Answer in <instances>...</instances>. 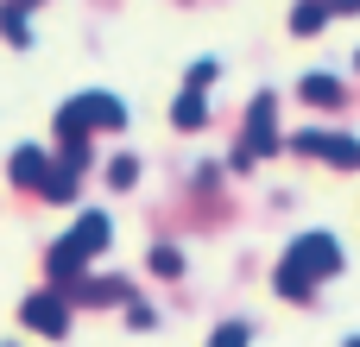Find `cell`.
<instances>
[{
    "mask_svg": "<svg viewBox=\"0 0 360 347\" xmlns=\"http://www.w3.org/2000/svg\"><path fill=\"white\" fill-rule=\"evenodd\" d=\"M329 272H342L335 234H304V240H291V253H285V266H278V297L304 303V297L316 291V278H329Z\"/></svg>",
    "mask_w": 360,
    "mask_h": 347,
    "instance_id": "1",
    "label": "cell"
},
{
    "mask_svg": "<svg viewBox=\"0 0 360 347\" xmlns=\"http://www.w3.org/2000/svg\"><path fill=\"white\" fill-rule=\"evenodd\" d=\"M70 114H76V126H82V133H89V126H120V120H127V107H120L114 95H101V89H95V95H76V101H70Z\"/></svg>",
    "mask_w": 360,
    "mask_h": 347,
    "instance_id": "2",
    "label": "cell"
},
{
    "mask_svg": "<svg viewBox=\"0 0 360 347\" xmlns=\"http://www.w3.org/2000/svg\"><path fill=\"white\" fill-rule=\"evenodd\" d=\"M25 329H38V335H70V310H63V297H25Z\"/></svg>",
    "mask_w": 360,
    "mask_h": 347,
    "instance_id": "3",
    "label": "cell"
},
{
    "mask_svg": "<svg viewBox=\"0 0 360 347\" xmlns=\"http://www.w3.org/2000/svg\"><path fill=\"white\" fill-rule=\"evenodd\" d=\"M70 240H76V253H82V259H95V253L114 240V228H108V215H95V209H89V215L76 221V234H70Z\"/></svg>",
    "mask_w": 360,
    "mask_h": 347,
    "instance_id": "4",
    "label": "cell"
},
{
    "mask_svg": "<svg viewBox=\"0 0 360 347\" xmlns=\"http://www.w3.org/2000/svg\"><path fill=\"white\" fill-rule=\"evenodd\" d=\"M13 183H32V190H38V183H44V152H32V145L13 152Z\"/></svg>",
    "mask_w": 360,
    "mask_h": 347,
    "instance_id": "5",
    "label": "cell"
},
{
    "mask_svg": "<svg viewBox=\"0 0 360 347\" xmlns=\"http://www.w3.org/2000/svg\"><path fill=\"white\" fill-rule=\"evenodd\" d=\"M304 101L335 107V101H342V82H335V76H304Z\"/></svg>",
    "mask_w": 360,
    "mask_h": 347,
    "instance_id": "6",
    "label": "cell"
},
{
    "mask_svg": "<svg viewBox=\"0 0 360 347\" xmlns=\"http://www.w3.org/2000/svg\"><path fill=\"white\" fill-rule=\"evenodd\" d=\"M51 272H57V278H82V253H76V240H57V247H51Z\"/></svg>",
    "mask_w": 360,
    "mask_h": 347,
    "instance_id": "7",
    "label": "cell"
},
{
    "mask_svg": "<svg viewBox=\"0 0 360 347\" xmlns=\"http://www.w3.org/2000/svg\"><path fill=\"white\" fill-rule=\"evenodd\" d=\"M171 120H177V126H202V120H209V101H202L196 89H184V101H177V114H171Z\"/></svg>",
    "mask_w": 360,
    "mask_h": 347,
    "instance_id": "8",
    "label": "cell"
},
{
    "mask_svg": "<svg viewBox=\"0 0 360 347\" xmlns=\"http://www.w3.org/2000/svg\"><path fill=\"white\" fill-rule=\"evenodd\" d=\"M247 341H253V329H247V322H221V329L209 335V347H247Z\"/></svg>",
    "mask_w": 360,
    "mask_h": 347,
    "instance_id": "9",
    "label": "cell"
},
{
    "mask_svg": "<svg viewBox=\"0 0 360 347\" xmlns=\"http://www.w3.org/2000/svg\"><path fill=\"white\" fill-rule=\"evenodd\" d=\"M323 19H329V6H323V0H304V6L291 13V25H297V32H316Z\"/></svg>",
    "mask_w": 360,
    "mask_h": 347,
    "instance_id": "10",
    "label": "cell"
},
{
    "mask_svg": "<svg viewBox=\"0 0 360 347\" xmlns=\"http://www.w3.org/2000/svg\"><path fill=\"white\" fill-rule=\"evenodd\" d=\"M0 32H6L13 44H32V32H25V13H19V6H0Z\"/></svg>",
    "mask_w": 360,
    "mask_h": 347,
    "instance_id": "11",
    "label": "cell"
},
{
    "mask_svg": "<svg viewBox=\"0 0 360 347\" xmlns=\"http://www.w3.org/2000/svg\"><path fill=\"white\" fill-rule=\"evenodd\" d=\"M82 297H89V303H120V297H127V284H120V278H114V284H108V278H95V284H82Z\"/></svg>",
    "mask_w": 360,
    "mask_h": 347,
    "instance_id": "12",
    "label": "cell"
},
{
    "mask_svg": "<svg viewBox=\"0 0 360 347\" xmlns=\"http://www.w3.org/2000/svg\"><path fill=\"white\" fill-rule=\"evenodd\" d=\"M133 177H139V164H133V158H114V164H108V183H114V190H127Z\"/></svg>",
    "mask_w": 360,
    "mask_h": 347,
    "instance_id": "13",
    "label": "cell"
},
{
    "mask_svg": "<svg viewBox=\"0 0 360 347\" xmlns=\"http://www.w3.org/2000/svg\"><path fill=\"white\" fill-rule=\"evenodd\" d=\"M152 272H165V278H171V272H184V259H177L171 247H158V253H152Z\"/></svg>",
    "mask_w": 360,
    "mask_h": 347,
    "instance_id": "14",
    "label": "cell"
},
{
    "mask_svg": "<svg viewBox=\"0 0 360 347\" xmlns=\"http://www.w3.org/2000/svg\"><path fill=\"white\" fill-rule=\"evenodd\" d=\"M329 6H335V13H354V6H360V0H329Z\"/></svg>",
    "mask_w": 360,
    "mask_h": 347,
    "instance_id": "15",
    "label": "cell"
},
{
    "mask_svg": "<svg viewBox=\"0 0 360 347\" xmlns=\"http://www.w3.org/2000/svg\"><path fill=\"white\" fill-rule=\"evenodd\" d=\"M342 347H360V335H348V341H342Z\"/></svg>",
    "mask_w": 360,
    "mask_h": 347,
    "instance_id": "16",
    "label": "cell"
},
{
    "mask_svg": "<svg viewBox=\"0 0 360 347\" xmlns=\"http://www.w3.org/2000/svg\"><path fill=\"white\" fill-rule=\"evenodd\" d=\"M19 6H38V0H19Z\"/></svg>",
    "mask_w": 360,
    "mask_h": 347,
    "instance_id": "17",
    "label": "cell"
}]
</instances>
